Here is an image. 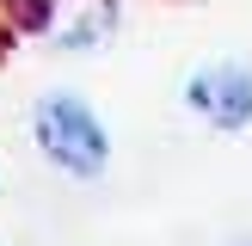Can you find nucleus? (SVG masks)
<instances>
[{
  "label": "nucleus",
  "instance_id": "f257e3e1",
  "mask_svg": "<svg viewBox=\"0 0 252 246\" xmlns=\"http://www.w3.org/2000/svg\"><path fill=\"white\" fill-rule=\"evenodd\" d=\"M25 129H31L37 160H43L49 172H62V179H74V184H98L111 172V160H117L111 123L98 117V105L86 92H74V86L37 92L31 111H25Z\"/></svg>",
  "mask_w": 252,
  "mask_h": 246
},
{
  "label": "nucleus",
  "instance_id": "f03ea898",
  "mask_svg": "<svg viewBox=\"0 0 252 246\" xmlns=\"http://www.w3.org/2000/svg\"><path fill=\"white\" fill-rule=\"evenodd\" d=\"M179 105L209 135H246L252 129V62L246 56H209L179 80Z\"/></svg>",
  "mask_w": 252,
  "mask_h": 246
},
{
  "label": "nucleus",
  "instance_id": "7ed1b4c3",
  "mask_svg": "<svg viewBox=\"0 0 252 246\" xmlns=\"http://www.w3.org/2000/svg\"><path fill=\"white\" fill-rule=\"evenodd\" d=\"M228 246H252V234H240V240H228Z\"/></svg>",
  "mask_w": 252,
  "mask_h": 246
}]
</instances>
